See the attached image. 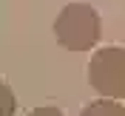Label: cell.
Masks as SVG:
<instances>
[{"label":"cell","mask_w":125,"mask_h":116,"mask_svg":"<svg viewBox=\"0 0 125 116\" xmlns=\"http://www.w3.org/2000/svg\"><path fill=\"white\" fill-rule=\"evenodd\" d=\"M0 102H3V113L0 116H11L14 113V91H11L6 82L0 85Z\"/></svg>","instance_id":"277c9868"},{"label":"cell","mask_w":125,"mask_h":116,"mask_svg":"<svg viewBox=\"0 0 125 116\" xmlns=\"http://www.w3.org/2000/svg\"><path fill=\"white\" fill-rule=\"evenodd\" d=\"M88 82L105 99H125V48H100L88 62Z\"/></svg>","instance_id":"7a4b0ae2"},{"label":"cell","mask_w":125,"mask_h":116,"mask_svg":"<svg viewBox=\"0 0 125 116\" xmlns=\"http://www.w3.org/2000/svg\"><path fill=\"white\" fill-rule=\"evenodd\" d=\"M80 116H125V108L117 99H97L91 105H85Z\"/></svg>","instance_id":"3957f363"},{"label":"cell","mask_w":125,"mask_h":116,"mask_svg":"<svg viewBox=\"0 0 125 116\" xmlns=\"http://www.w3.org/2000/svg\"><path fill=\"white\" fill-rule=\"evenodd\" d=\"M54 37L68 51H88L100 40V14L88 3H68L54 20Z\"/></svg>","instance_id":"6da1fadb"},{"label":"cell","mask_w":125,"mask_h":116,"mask_svg":"<svg viewBox=\"0 0 125 116\" xmlns=\"http://www.w3.org/2000/svg\"><path fill=\"white\" fill-rule=\"evenodd\" d=\"M29 116H62V110H57V108H51V105H48V108H34Z\"/></svg>","instance_id":"5b68a950"}]
</instances>
